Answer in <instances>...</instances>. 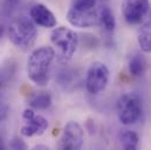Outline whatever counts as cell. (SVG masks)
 I'll return each mask as SVG.
<instances>
[{"label":"cell","mask_w":151,"mask_h":150,"mask_svg":"<svg viewBox=\"0 0 151 150\" xmlns=\"http://www.w3.org/2000/svg\"><path fill=\"white\" fill-rule=\"evenodd\" d=\"M9 147L14 150L27 149V144L25 143V141H24V140H21V138H19V137H13V138H12V141L9 142Z\"/></svg>","instance_id":"obj_18"},{"label":"cell","mask_w":151,"mask_h":150,"mask_svg":"<svg viewBox=\"0 0 151 150\" xmlns=\"http://www.w3.org/2000/svg\"><path fill=\"white\" fill-rule=\"evenodd\" d=\"M109 69L108 67L100 61H95L93 62L86 75V89L90 93V94H100L101 92H103L106 89V87L108 86L109 82Z\"/></svg>","instance_id":"obj_5"},{"label":"cell","mask_w":151,"mask_h":150,"mask_svg":"<svg viewBox=\"0 0 151 150\" xmlns=\"http://www.w3.org/2000/svg\"><path fill=\"white\" fill-rule=\"evenodd\" d=\"M78 75L76 74V72L72 68H62L61 71H59V73L56 75V81L58 83L63 87L65 89H68L69 87H73L77 82Z\"/></svg>","instance_id":"obj_11"},{"label":"cell","mask_w":151,"mask_h":150,"mask_svg":"<svg viewBox=\"0 0 151 150\" xmlns=\"http://www.w3.org/2000/svg\"><path fill=\"white\" fill-rule=\"evenodd\" d=\"M27 122L26 125H24L20 130L21 135L25 137H32L35 135H42L47 128H48V121L42 115H32L31 117L25 120Z\"/></svg>","instance_id":"obj_10"},{"label":"cell","mask_w":151,"mask_h":150,"mask_svg":"<svg viewBox=\"0 0 151 150\" xmlns=\"http://www.w3.org/2000/svg\"><path fill=\"white\" fill-rule=\"evenodd\" d=\"M96 7V0H72L70 9L74 11H89Z\"/></svg>","instance_id":"obj_17"},{"label":"cell","mask_w":151,"mask_h":150,"mask_svg":"<svg viewBox=\"0 0 151 150\" xmlns=\"http://www.w3.org/2000/svg\"><path fill=\"white\" fill-rule=\"evenodd\" d=\"M20 2V0H6V7L9 9V8H13L15 7Z\"/></svg>","instance_id":"obj_20"},{"label":"cell","mask_w":151,"mask_h":150,"mask_svg":"<svg viewBox=\"0 0 151 150\" xmlns=\"http://www.w3.org/2000/svg\"><path fill=\"white\" fill-rule=\"evenodd\" d=\"M50 105H52V96L48 93L37 94L29 100V106L33 109H38V110L48 109L50 107Z\"/></svg>","instance_id":"obj_16"},{"label":"cell","mask_w":151,"mask_h":150,"mask_svg":"<svg viewBox=\"0 0 151 150\" xmlns=\"http://www.w3.org/2000/svg\"><path fill=\"white\" fill-rule=\"evenodd\" d=\"M83 141L84 131L82 127L75 121H69L62 130L59 148L65 150H78L82 148Z\"/></svg>","instance_id":"obj_7"},{"label":"cell","mask_w":151,"mask_h":150,"mask_svg":"<svg viewBox=\"0 0 151 150\" xmlns=\"http://www.w3.org/2000/svg\"><path fill=\"white\" fill-rule=\"evenodd\" d=\"M29 17L34 21V24L45 28H53L58 24V20L53 12L42 4H35L31 7Z\"/></svg>","instance_id":"obj_9"},{"label":"cell","mask_w":151,"mask_h":150,"mask_svg":"<svg viewBox=\"0 0 151 150\" xmlns=\"http://www.w3.org/2000/svg\"><path fill=\"white\" fill-rule=\"evenodd\" d=\"M147 67V61L143 55L134 54L129 60V72L134 76H141Z\"/></svg>","instance_id":"obj_15"},{"label":"cell","mask_w":151,"mask_h":150,"mask_svg":"<svg viewBox=\"0 0 151 150\" xmlns=\"http://www.w3.org/2000/svg\"><path fill=\"white\" fill-rule=\"evenodd\" d=\"M1 86H2V75L0 74V88H1Z\"/></svg>","instance_id":"obj_24"},{"label":"cell","mask_w":151,"mask_h":150,"mask_svg":"<svg viewBox=\"0 0 151 150\" xmlns=\"http://www.w3.org/2000/svg\"><path fill=\"white\" fill-rule=\"evenodd\" d=\"M118 120L124 125L136 123L142 115V100L136 93H125L117 101Z\"/></svg>","instance_id":"obj_4"},{"label":"cell","mask_w":151,"mask_h":150,"mask_svg":"<svg viewBox=\"0 0 151 150\" xmlns=\"http://www.w3.org/2000/svg\"><path fill=\"white\" fill-rule=\"evenodd\" d=\"M2 33H4V27H2V25L0 24V38L2 35Z\"/></svg>","instance_id":"obj_23"},{"label":"cell","mask_w":151,"mask_h":150,"mask_svg":"<svg viewBox=\"0 0 151 150\" xmlns=\"http://www.w3.org/2000/svg\"><path fill=\"white\" fill-rule=\"evenodd\" d=\"M38 37L35 24L27 17L15 18L8 27V38L11 42L21 49H29L34 46Z\"/></svg>","instance_id":"obj_2"},{"label":"cell","mask_w":151,"mask_h":150,"mask_svg":"<svg viewBox=\"0 0 151 150\" xmlns=\"http://www.w3.org/2000/svg\"><path fill=\"white\" fill-rule=\"evenodd\" d=\"M67 20L70 25L78 28H88L100 25V7H95L89 11H74L70 9L67 13Z\"/></svg>","instance_id":"obj_8"},{"label":"cell","mask_w":151,"mask_h":150,"mask_svg":"<svg viewBox=\"0 0 151 150\" xmlns=\"http://www.w3.org/2000/svg\"><path fill=\"white\" fill-rule=\"evenodd\" d=\"M149 22H151V13H150V18H149V20H148Z\"/></svg>","instance_id":"obj_25"},{"label":"cell","mask_w":151,"mask_h":150,"mask_svg":"<svg viewBox=\"0 0 151 150\" xmlns=\"http://www.w3.org/2000/svg\"><path fill=\"white\" fill-rule=\"evenodd\" d=\"M100 25H102L107 32H113L115 30L116 21L109 6H100Z\"/></svg>","instance_id":"obj_14"},{"label":"cell","mask_w":151,"mask_h":150,"mask_svg":"<svg viewBox=\"0 0 151 150\" xmlns=\"http://www.w3.org/2000/svg\"><path fill=\"white\" fill-rule=\"evenodd\" d=\"M122 14L129 25H138L148 15L149 0H122Z\"/></svg>","instance_id":"obj_6"},{"label":"cell","mask_w":151,"mask_h":150,"mask_svg":"<svg viewBox=\"0 0 151 150\" xmlns=\"http://www.w3.org/2000/svg\"><path fill=\"white\" fill-rule=\"evenodd\" d=\"M118 141H119V144L123 149L135 150L138 147L139 138H138V135L136 133H134L131 130H125V131L119 134Z\"/></svg>","instance_id":"obj_13"},{"label":"cell","mask_w":151,"mask_h":150,"mask_svg":"<svg viewBox=\"0 0 151 150\" xmlns=\"http://www.w3.org/2000/svg\"><path fill=\"white\" fill-rule=\"evenodd\" d=\"M6 148V146H5V143H4V140L0 137V150L5 149Z\"/></svg>","instance_id":"obj_21"},{"label":"cell","mask_w":151,"mask_h":150,"mask_svg":"<svg viewBox=\"0 0 151 150\" xmlns=\"http://www.w3.org/2000/svg\"><path fill=\"white\" fill-rule=\"evenodd\" d=\"M7 112H8L7 106H5V105H0V121H2V120L6 118Z\"/></svg>","instance_id":"obj_19"},{"label":"cell","mask_w":151,"mask_h":150,"mask_svg":"<svg viewBox=\"0 0 151 150\" xmlns=\"http://www.w3.org/2000/svg\"><path fill=\"white\" fill-rule=\"evenodd\" d=\"M50 42L55 47L59 58L63 61H68L73 58L77 49L78 37L73 30L61 26L52 32Z\"/></svg>","instance_id":"obj_3"},{"label":"cell","mask_w":151,"mask_h":150,"mask_svg":"<svg viewBox=\"0 0 151 150\" xmlns=\"http://www.w3.org/2000/svg\"><path fill=\"white\" fill-rule=\"evenodd\" d=\"M138 45L144 53H151V22L147 21L139 30L137 37Z\"/></svg>","instance_id":"obj_12"},{"label":"cell","mask_w":151,"mask_h":150,"mask_svg":"<svg viewBox=\"0 0 151 150\" xmlns=\"http://www.w3.org/2000/svg\"><path fill=\"white\" fill-rule=\"evenodd\" d=\"M55 59V50L52 47H39L34 49L27 60V75L37 86L43 87L49 81V74Z\"/></svg>","instance_id":"obj_1"},{"label":"cell","mask_w":151,"mask_h":150,"mask_svg":"<svg viewBox=\"0 0 151 150\" xmlns=\"http://www.w3.org/2000/svg\"><path fill=\"white\" fill-rule=\"evenodd\" d=\"M34 149H48V147H46V146H35L34 147Z\"/></svg>","instance_id":"obj_22"}]
</instances>
